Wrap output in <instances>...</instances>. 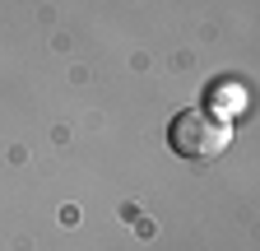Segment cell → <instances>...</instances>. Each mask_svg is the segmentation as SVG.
Wrapping results in <instances>:
<instances>
[{"label": "cell", "instance_id": "1", "mask_svg": "<svg viewBox=\"0 0 260 251\" xmlns=\"http://www.w3.org/2000/svg\"><path fill=\"white\" fill-rule=\"evenodd\" d=\"M168 144H172V153H181V159L205 163V159H218V153L233 144V125H228L218 112H209V107H186L168 125Z\"/></svg>", "mask_w": 260, "mask_h": 251}]
</instances>
